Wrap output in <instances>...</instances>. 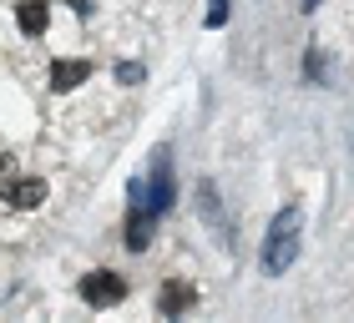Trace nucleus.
I'll return each instance as SVG.
<instances>
[{
	"label": "nucleus",
	"instance_id": "nucleus-1",
	"mask_svg": "<svg viewBox=\"0 0 354 323\" xmlns=\"http://www.w3.org/2000/svg\"><path fill=\"white\" fill-rule=\"evenodd\" d=\"M299 228H304L299 207H283V213L273 217L268 242H263V268H268V273H283L288 263H294V253H299Z\"/></svg>",
	"mask_w": 354,
	"mask_h": 323
},
{
	"label": "nucleus",
	"instance_id": "nucleus-2",
	"mask_svg": "<svg viewBox=\"0 0 354 323\" xmlns=\"http://www.w3.org/2000/svg\"><path fill=\"white\" fill-rule=\"evenodd\" d=\"M0 197L10 207H21V213H30V207L46 202V182L41 177H6V182H0Z\"/></svg>",
	"mask_w": 354,
	"mask_h": 323
},
{
	"label": "nucleus",
	"instance_id": "nucleus-3",
	"mask_svg": "<svg viewBox=\"0 0 354 323\" xmlns=\"http://www.w3.org/2000/svg\"><path fill=\"white\" fill-rule=\"evenodd\" d=\"M122 293H127L122 273H86V283H82V298L91 309H106V303H117Z\"/></svg>",
	"mask_w": 354,
	"mask_h": 323
},
{
	"label": "nucleus",
	"instance_id": "nucleus-4",
	"mask_svg": "<svg viewBox=\"0 0 354 323\" xmlns=\"http://www.w3.org/2000/svg\"><path fill=\"white\" fill-rule=\"evenodd\" d=\"M91 76V66H86V61H56V66H51V86L56 91H76V86H82V81Z\"/></svg>",
	"mask_w": 354,
	"mask_h": 323
},
{
	"label": "nucleus",
	"instance_id": "nucleus-5",
	"mask_svg": "<svg viewBox=\"0 0 354 323\" xmlns=\"http://www.w3.org/2000/svg\"><path fill=\"white\" fill-rule=\"evenodd\" d=\"M15 21H21L26 36H41L46 21H51V6H46V0H21V6H15Z\"/></svg>",
	"mask_w": 354,
	"mask_h": 323
},
{
	"label": "nucleus",
	"instance_id": "nucleus-6",
	"mask_svg": "<svg viewBox=\"0 0 354 323\" xmlns=\"http://www.w3.org/2000/svg\"><path fill=\"white\" fill-rule=\"evenodd\" d=\"M198 197H203V217H207V222L218 228V237H223V242H228L233 233H228V222H223V207H218V187H213V182H203V187H198Z\"/></svg>",
	"mask_w": 354,
	"mask_h": 323
},
{
	"label": "nucleus",
	"instance_id": "nucleus-7",
	"mask_svg": "<svg viewBox=\"0 0 354 323\" xmlns=\"http://www.w3.org/2000/svg\"><path fill=\"white\" fill-rule=\"evenodd\" d=\"M147 207H132V217H127V242H132V253H142L147 248Z\"/></svg>",
	"mask_w": 354,
	"mask_h": 323
},
{
	"label": "nucleus",
	"instance_id": "nucleus-8",
	"mask_svg": "<svg viewBox=\"0 0 354 323\" xmlns=\"http://www.w3.org/2000/svg\"><path fill=\"white\" fill-rule=\"evenodd\" d=\"M187 303H192V288H187V283H167V293H162V309H167V313H183Z\"/></svg>",
	"mask_w": 354,
	"mask_h": 323
},
{
	"label": "nucleus",
	"instance_id": "nucleus-9",
	"mask_svg": "<svg viewBox=\"0 0 354 323\" xmlns=\"http://www.w3.org/2000/svg\"><path fill=\"white\" fill-rule=\"evenodd\" d=\"M228 21V0H213V10H207V26H223Z\"/></svg>",
	"mask_w": 354,
	"mask_h": 323
},
{
	"label": "nucleus",
	"instance_id": "nucleus-10",
	"mask_svg": "<svg viewBox=\"0 0 354 323\" xmlns=\"http://www.w3.org/2000/svg\"><path fill=\"white\" fill-rule=\"evenodd\" d=\"M6 167H10V157H6V152H0V177H6Z\"/></svg>",
	"mask_w": 354,
	"mask_h": 323
},
{
	"label": "nucleus",
	"instance_id": "nucleus-11",
	"mask_svg": "<svg viewBox=\"0 0 354 323\" xmlns=\"http://www.w3.org/2000/svg\"><path fill=\"white\" fill-rule=\"evenodd\" d=\"M304 6H314V0H304Z\"/></svg>",
	"mask_w": 354,
	"mask_h": 323
}]
</instances>
